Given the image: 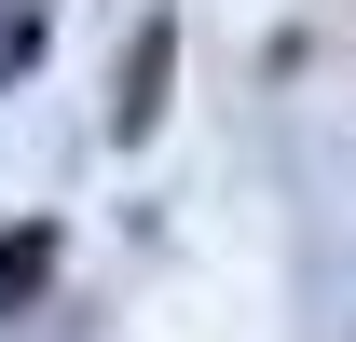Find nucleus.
Listing matches in <instances>:
<instances>
[{
	"label": "nucleus",
	"mask_w": 356,
	"mask_h": 342,
	"mask_svg": "<svg viewBox=\"0 0 356 342\" xmlns=\"http://www.w3.org/2000/svg\"><path fill=\"white\" fill-rule=\"evenodd\" d=\"M165 69H178V28L151 14L137 55H124V83H110V137H151V124H165Z\"/></svg>",
	"instance_id": "obj_1"
},
{
	"label": "nucleus",
	"mask_w": 356,
	"mask_h": 342,
	"mask_svg": "<svg viewBox=\"0 0 356 342\" xmlns=\"http://www.w3.org/2000/svg\"><path fill=\"white\" fill-rule=\"evenodd\" d=\"M42 274H55V233H42V219H28V233H0V315H14V301H42Z\"/></svg>",
	"instance_id": "obj_2"
},
{
	"label": "nucleus",
	"mask_w": 356,
	"mask_h": 342,
	"mask_svg": "<svg viewBox=\"0 0 356 342\" xmlns=\"http://www.w3.org/2000/svg\"><path fill=\"white\" fill-rule=\"evenodd\" d=\"M28 55H42V14H28V0H14V14H0V83H14V69H28Z\"/></svg>",
	"instance_id": "obj_3"
}]
</instances>
